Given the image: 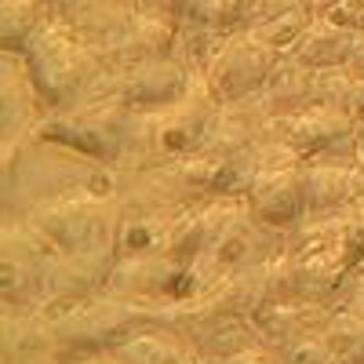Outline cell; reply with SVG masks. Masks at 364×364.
Returning <instances> with one entry per match:
<instances>
[{"instance_id": "cell-16", "label": "cell", "mask_w": 364, "mask_h": 364, "mask_svg": "<svg viewBox=\"0 0 364 364\" xmlns=\"http://www.w3.org/2000/svg\"><path fill=\"white\" fill-rule=\"evenodd\" d=\"M314 18H317L314 11H281V15L255 18V22H248L245 29H248V33H255V37H262L266 44H273V48L288 51V48H291V44L302 37V29H306Z\"/></svg>"}, {"instance_id": "cell-12", "label": "cell", "mask_w": 364, "mask_h": 364, "mask_svg": "<svg viewBox=\"0 0 364 364\" xmlns=\"http://www.w3.org/2000/svg\"><path fill=\"white\" fill-rule=\"evenodd\" d=\"M317 87H321V70L302 66L299 58H291V55L284 51L281 66L273 70V77H269V84L262 87L259 102L266 106L269 117H277V113H295V109L317 106Z\"/></svg>"}, {"instance_id": "cell-1", "label": "cell", "mask_w": 364, "mask_h": 364, "mask_svg": "<svg viewBox=\"0 0 364 364\" xmlns=\"http://www.w3.org/2000/svg\"><path fill=\"white\" fill-rule=\"evenodd\" d=\"M37 336L48 357L58 360H80V357H99L113 353L120 343H128L135 331L154 324L146 302L95 291L80 299H48L33 314Z\"/></svg>"}, {"instance_id": "cell-20", "label": "cell", "mask_w": 364, "mask_h": 364, "mask_svg": "<svg viewBox=\"0 0 364 364\" xmlns=\"http://www.w3.org/2000/svg\"><path fill=\"white\" fill-rule=\"evenodd\" d=\"M350 70L364 77V37H357V48H353V55H350Z\"/></svg>"}, {"instance_id": "cell-10", "label": "cell", "mask_w": 364, "mask_h": 364, "mask_svg": "<svg viewBox=\"0 0 364 364\" xmlns=\"http://www.w3.org/2000/svg\"><path fill=\"white\" fill-rule=\"evenodd\" d=\"M328 317H331V306H324V302L281 299V302H266V306H259L248 321L255 328L259 343H266L273 350H284L288 343L310 336V331H324Z\"/></svg>"}, {"instance_id": "cell-8", "label": "cell", "mask_w": 364, "mask_h": 364, "mask_svg": "<svg viewBox=\"0 0 364 364\" xmlns=\"http://www.w3.org/2000/svg\"><path fill=\"white\" fill-rule=\"evenodd\" d=\"M306 215H331L364 200V161L357 157H317L306 161Z\"/></svg>"}, {"instance_id": "cell-14", "label": "cell", "mask_w": 364, "mask_h": 364, "mask_svg": "<svg viewBox=\"0 0 364 364\" xmlns=\"http://www.w3.org/2000/svg\"><path fill=\"white\" fill-rule=\"evenodd\" d=\"M317 102L339 109L350 117L357 128H364V77L353 73L350 66L339 70H321V87H317Z\"/></svg>"}, {"instance_id": "cell-17", "label": "cell", "mask_w": 364, "mask_h": 364, "mask_svg": "<svg viewBox=\"0 0 364 364\" xmlns=\"http://www.w3.org/2000/svg\"><path fill=\"white\" fill-rule=\"evenodd\" d=\"M281 360L284 364H343L336 346L328 343L324 331H310V336H302L295 343H288L281 350Z\"/></svg>"}, {"instance_id": "cell-9", "label": "cell", "mask_w": 364, "mask_h": 364, "mask_svg": "<svg viewBox=\"0 0 364 364\" xmlns=\"http://www.w3.org/2000/svg\"><path fill=\"white\" fill-rule=\"evenodd\" d=\"M288 248L299 259V299L310 302H324V306L336 310V299L346 284V277L353 273V266L324 240H291Z\"/></svg>"}, {"instance_id": "cell-11", "label": "cell", "mask_w": 364, "mask_h": 364, "mask_svg": "<svg viewBox=\"0 0 364 364\" xmlns=\"http://www.w3.org/2000/svg\"><path fill=\"white\" fill-rule=\"evenodd\" d=\"M353 48H357L353 29L339 26L328 15H317L306 29H302V37L288 48V55L299 58V63L310 66V70H339V66H350Z\"/></svg>"}, {"instance_id": "cell-5", "label": "cell", "mask_w": 364, "mask_h": 364, "mask_svg": "<svg viewBox=\"0 0 364 364\" xmlns=\"http://www.w3.org/2000/svg\"><path fill=\"white\" fill-rule=\"evenodd\" d=\"M357 135H360V128L353 124V120L343 117L339 109L324 106V102L295 109V113L266 117V124H262V139L284 142L306 161H317V157H357Z\"/></svg>"}, {"instance_id": "cell-18", "label": "cell", "mask_w": 364, "mask_h": 364, "mask_svg": "<svg viewBox=\"0 0 364 364\" xmlns=\"http://www.w3.org/2000/svg\"><path fill=\"white\" fill-rule=\"evenodd\" d=\"M215 364H284V360H281V350H273L266 343H252L245 350H233V353L219 357Z\"/></svg>"}, {"instance_id": "cell-19", "label": "cell", "mask_w": 364, "mask_h": 364, "mask_svg": "<svg viewBox=\"0 0 364 364\" xmlns=\"http://www.w3.org/2000/svg\"><path fill=\"white\" fill-rule=\"evenodd\" d=\"M328 18H336L339 26H346L357 37H364V0H339V4L328 11Z\"/></svg>"}, {"instance_id": "cell-4", "label": "cell", "mask_w": 364, "mask_h": 364, "mask_svg": "<svg viewBox=\"0 0 364 364\" xmlns=\"http://www.w3.org/2000/svg\"><path fill=\"white\" fill-rule=\"evenodd\" d=\"M281 58H284L281 48L266 44L248 29H237V33L223 37L204 77L211 91L219 95V102H245V99L262 95V87L269 84L273 70L281 66Z\"/></svg>"}, {"instance_id": "cell-6", "label": "cell", "mask_w": 364, "mask_h": 364, "mask_svg": "<svg viewBox=\"0 0 364 364\" xmlns=\"http://www.w3.org/2000/svg\"><path fill=\"white\" fill-rule=\"evenodd\" d=\"M190 84H193V70L175 55L120 70V95H124L132 113H161L186 99Z\"/></svg>"}, {"instance_id": "cell-22", "label": "cell", "mask_w": 364, "mask_h": 364, "mask_svg": "<svg viewBox=\"0 0 364 364\" xmlns=\"http://www.w3.org/2000/svg\"><path fill=\"white\" fill-rule=\"evenodd\" d=\"M339 0H310V8H314V15H328L331 8H336Z\"/></svg>"}, {"instance_id": "cell-3", "label": "cell", "mask_w": 364, "mask_h": 364, "mask_svg": "<svg viewBox=\"0 0 364 364\" xmlns=\"http://www.w3.org/2000/svg\"><path fill=\"white\" fill-rule=\"evenodd\" d=\"M306 157H299L291 146L262 139L259 142V171L248 190V208L269 230L291 233L306 219Z\"/></svg>"}, {"instance_id": "cell-7", "label": "cell", "mask_w": 364, "mask_h": 364, "mask_svg": "<svg viewBox=\"0 0 364 364\" xmlns=\"http://www.w3.org/2000/svg\"><path fill=\"white\" fill-rule=\"evenodd\" d=\"M178 29H182V18L154 11V8H139L135 18L128 22V29L106 51L109 66L113 70H132V66H142V63L171 58L175 44H178Z\"/></svg>"}, {"instance_id": "cell-2", "label": "cell", "mask_w": 364, "mask_h": 364, "mask_svg": "<svg viewBox=\"0 0 364 364\" xmlns=\"http://www.w3.org/2000/svg\"><path fill=\"white\" fill-rule=\"evenodd\" d=\"M22 63L41 95V106L51 113L73 109L113 73L109 58L58 15L29 41V48L22 51Z\"/></svg>"}, {"instance_id": "cell-23", "label": "cell", "mask_w": 364, "mask_h": 364, "mask_svg": "<svg viewBox=\"0 0 364 364\" xmlns=\"http://www.w3.org/2000/svg\"><path fill=\"white\" fill-rule=\"evenodd\" d=\"M360 266H364V262H360Z\"/></svg>"}, {"instance_id": "cell-13", "label": "cell", "mask_w": 364, "mask_h": 364, "mask_svg": "<svg viewBox=\"0 0 364 364\" xmlns=\"http://www.w3.org/2000/svg\"><path fill=\"white\" fill-rule=\"evenodd\" d=\"M51 18V0H0V48L22 55Z\"/></svg>"}, {"instance_id": "cell-21", "label": "cell", "mask_w": 364, "mask_h": 364, "mask_svg": "<svg viewBox=\"0 0 364 364\" xmlns=\"http://www.w3.org/2000/svg\"><path fill=\"white\" fill-rule=\"evenodd\" d=\"M182 364H215V357H208L204 350H197V346H193L186 357H182Z\"/></svg>"}, {"instance_id": "cell-15", "label": "cell", "mask_w": 364, "mask_h": 364, "mask_svg": "<svg viewBox=\"0 0 364 364\" xmlns=\"http://www.w3.org/2000/svg\"><path fill=\"white\" fill-rule=\"evenodd\" d=\"M324 336L336 346L343 364H364V314L360 310H331Z\"/></svg>"}]
</instances>
